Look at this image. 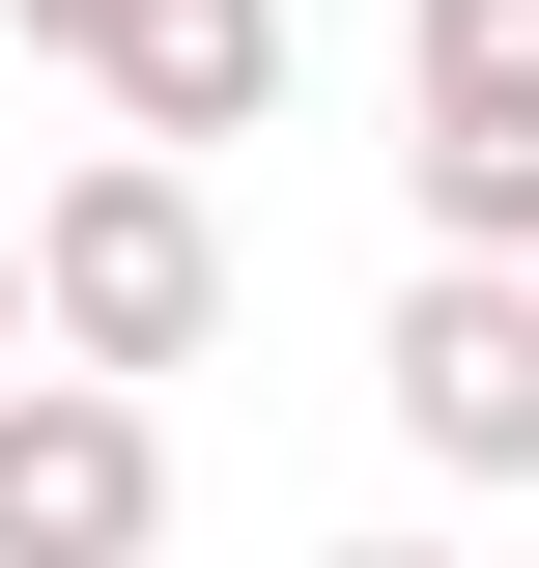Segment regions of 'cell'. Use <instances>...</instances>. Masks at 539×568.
Returning <instances> with one entry per match:
<instances>
[{
	"instance_id": "obj_7",
	"label": "cell",
	"mask_w": 539,
	"mask_h": 568,
	"mask_svg": "<svg viewBox=\"0 0 539 568\" xmlns=\"http://www.w3.org/2000/svg\"><path fill=\"white\" fill-rule=\"evenodd\" d=\"M29 369H58V342H29V227H0V398H29Z\"/></svg>"
},
{
	"instance_id": "obj_6",
	"label": "cell",
	"mask_w": 539,
	"mask_h": 568,
	"mask_svg": "<svg viewBox=\"0 0 539 568\" xmlns=\"http://www.w3.org/2000/svg\"><path fill=\"white\" fill-rule=\"evenodd\" d=\"M0 58H85V85H114V58H142V0H0Z\"/></svg>"
},
{
	"instance_id": "obj_1",
	"label": "cell",
	"mask_w": 539,
	"mask_h": 568,
	"mask_svg": "<svg viewBox=\"0 0 539 568\" xmlns=\"http://www.w3.org/2000/svg\"><path fill=\"white\" fill-rule=\"evenodd\" d=\"M29 342H58V369H114V398L227 342V200L171 171V142H85L58 200H29Z\"/></svg>"
},
{
	"instance_id": "obj_3",
	"label": "cell",
	"mask_w": 539,
	"mask_h": 568,
	"mask_svg": "<svg viewBox=\"0 0 539 568\" xmlns=\"http://www.w3.org/2000/svg\"><path fill=\"white\" fill-rule=\"evenodd\" d=\"M369 398H398L426 484H511V511H539V284L426 256V284H398V342H369Z\"/></svg>"
},
{
	"instance_id": "obj_8",
	"label": "cell",
	"mask_w": 539,
	"mask_h": 568,
	"mask_svg": "<svg viewBox=\"0 0 539 568\" xmlns=\"http://www.w3.org/2000/svg\"><path fill=\"white\" fill-rule=\"evenodd\" d=\"M340 568H455V540H340Z\"/></svg>"
},
{
	"instance_id": "obj_2",
	"label": "cell",
	"mask_w": 539,
	"mask_h": 568,
	"mask_svg": "<svg viewBox=\"0 0 539 568\" xmlns=\"http://www.w3.org/2000/svg\"><path fill=\"white\" fill-rule=\"evenodd\" d=\"M398 200H426V256H482V284H539V0H398Z\"/></svg>"
},
{
	"instance_id": "obj_4",
	"label": "cell",
	"mask_w": 539,
	"mask_h": 568,
	"mask_svg": "<svg viewBox=\"0 0 539 568\" xmlns=\"http://www.w3.org/2000/svg\"><path fill=\"white\" fill-rule=\"evenodd\" d=\"M142 540H171V398L29 369L0 398V568H142Z\"/></svg>"
},
{
	"instance_id": "obj_9",
	"label": "cell",
	"mask_w": 539,
	"mask_h": 568,
	"mask_svg": "<svg viewBox=\"0 0 539 568\" xmlns=\"http://www.w3.org/2000/svg\"><path fill=\"white\" fill-rule=\"evenodd\" d=\"M0 85H29V58H0Z\"/></svg>"
},
{
	"instance_id": "obj_5",
	"label": "cell",
	"mask_w": 539,
	"mask_h": 568,
	"mask_svg": "<svg viewBox=\"0 0 539 568\" xmlns=\"http://www.w3.org/2000/svg\"><path fill=\"white\" fill-rule=\"evenodd\" d=\"M114 142H284V0H142V58H114Z\"/></svg>"
}]
</instances>
